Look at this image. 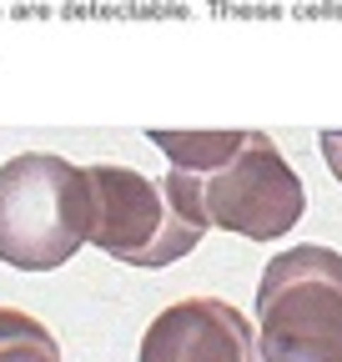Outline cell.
Listing matches in <instances>:
<instances>
[{"label": "cell", "instance_id": "1", "mask_svg": "<svg viewBox=\"0 0 342 362\" xmlns=\"http://www.w3.org/2000/svg\"><path fill=\"white\" fill-rule=\"evenodd\" d=\"M166 156V187L201 226L247 242L287 237L307 211V187L267 131H146Z\"/></svg>", "mask_w": 342, "mask_h": 362}, {"label": "cell", "instance_id": "2", "mask_svg": "<svg viewBox=\"0 0 342 362\" xmlns=\"http://www.w3.org/2000/svg\"><path fill=\"white\" fill-rule=\"evenodd\" d=\"M91 171L51 156L20 151L0 166V262L16 272H56L91 242Z\"/></svg>", "mask_w": 342, "mask_h": 362}, {"label": "cell", "instance_id": "3", "mask_svg": "<svg viewBox=\"0 0 342 362\" xmlns=\"http://www.w3.org/2000/svg\"><path fill=\"white\" fill-rule=\"evenodd\" d=\"M262 362H342V252L302 242L256 282Z\"/></svg>", "mask_w": 342, "mask_h": 362}, {"label": "cell", "instance_id": "4", "mask_svg": "<svg viewBox=\"0 0 342 362\" xmlns=\"http://www.w3.org/2000/svg\"><path fill=\"white\" fill-rule=\"evenodd\" d=\"M91 171V247L126 267H171L182 262L206 226L171 197L166 181H151L131 166H86Z\"/></svg>", "mask_w": 342, "mask_h": 362}, {"label": "cell", "instance_id": "5", "mask_svg": "<svg viewBox=\"0 0 342 362\" xmlns=\"http://www.w3.org/2000/svg\"><path fill=\"white\" fill-rule=\"evenodd\" d=\"M136 362H262L252 317L222 297H187L151 317Z\"/></svg>", "mask_w": 342, "mask_h": 362}, {"label": "cell", "instance_id": "6", "mask_svg": "<svg viewBox=\"0 0 342 362\" xmlns=\"http://www.w3.org/2000/svg\"><path fill=\"white\" fill-rule=\"evenodd\" d=\"M0 362H61V342L40 317L0 307Z\"/></svg>", "mask_w": 342, "mask_h": 362}, {"label": "cell", "instance_id": "7", "mask_svg": "<svg viewBox=\"0 0 342 362\" xmlns=\"http://www.w3.org/2000/svg\"><path fill=\"white\" fill-rule=\"evenodd\" d=\"M317 146H322V161H327V171L342 181V131H322V136H317Z\"/></svg>", "mask_w": 342, "mask_h": 362}]
</instances>
